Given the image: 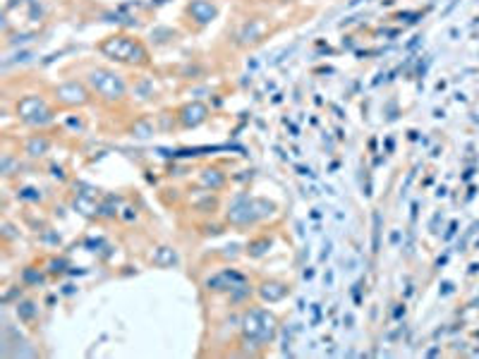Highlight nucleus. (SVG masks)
<instances>
[{"instance_id": "f257e3e1", "label": "nucleus", "mask_w": 479, "mask_h": 359, "mask_svg": "<svg viewBox=\"0 0 479 359\" xmlns=\"http://www.w3.org/2000/svg\"><path fill=\"white\" fill-rule=\"evenodd\" d=\"M137 51H144L139 44H134V41H130V39H115L113 41V55L115 58H120V60H127V63H134L137 58H134V53Z\"/></svg>"}]
</instances>
